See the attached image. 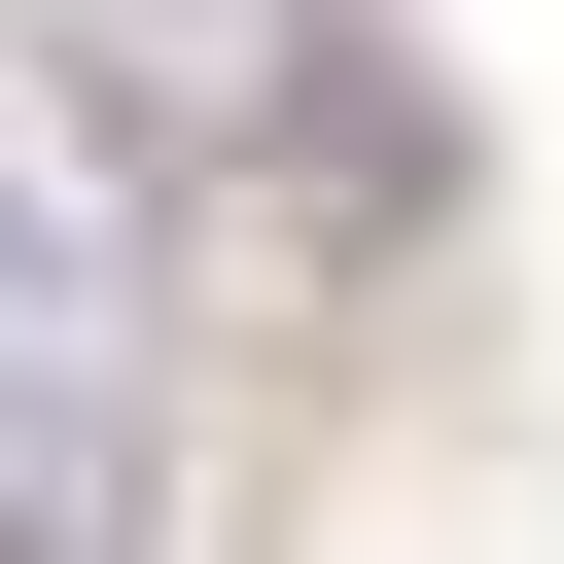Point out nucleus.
I'll return each mask as SVG.
<instances>
[{
  "label": "nucleus",
  "instance_id": "nucleus-1",
  "mask_svg": "<svg viewBox=\"0 0 564 564\" xmlns=\"http://www.w3.org/2000/svg\"><path fill=\"white\" fill-rule=\"evenodd\" d=\"M141 317H176V176L70 35H0V423H141Z\"/></svg>",
  "mask_w": 564,
  "mask_h": 564
}]
</instances>
